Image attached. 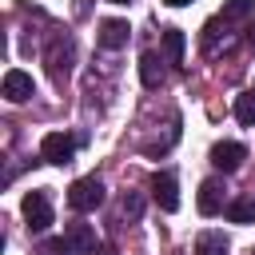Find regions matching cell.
<instances>
[{"instance_id":"obj_1","label":"cell","mask_w":255,"mask_h":255,"mask_svg":"<svg viewBox=\"0 0 255 255\" xmlns=\"http://www.w3.org/2000/svg\"><path fill=\"white\" fill-rule=\"evenodd\" d=\"M68 203H72L76 211H96V207L104 203V183H100L96 175L76 179V183L68 187Z\"/></svg>"},{"instance_id":"obj_2","label":"cell","mask_w":255,"mask_h":255,"mask_svg":"<svg viewBox=\"0 0 255 255\" xmlns=\"http://www.w3.org/2000/svg\"><path fill=\"white\" fill-rule=\"evenodd\" d=\"M72 155H76V139H72V135L48 131V135L40 139V159H44V163H72Z\"/></svg>"},{"instance_id":"obj_3","label":"cell","mask_w":255,"mask_h":255,"mask_svg":"<svg viewBox=\"0 0 255 255\" xmlns=\"http://www.w3.org/2000/svg\"><path fill=\"white\" fill-rule=\"evenodd\" d=\"M20 207H24V219H28L32 231H48L52 227V203H48L44 191H28Z\"/></svg>"},{"instance_id":"obj_4","label":"cell","mask_w":255,"mask_h":255,"mask_svg":"<svg viewBox=\"0 0 255 255\" xmlns=\"http://www.w3.org/2000/svg\"><path fill=\"white\" fill-rule=\"evenodd\" d=\"M151 195H155V203H159V211H179V187H175V175H167V171H159L155 179H151Z\"/></svg>"},{"instance_id":"obj_5","label":"cell","mask_w":255,"mask_h":255,"mask_svg":"<svg viewBox=\"0 0 255 255\" xmlns=\"http://www.w3.org/2000/svg\"><path fill=\"white\" fill-rule=\"evenodd\" d=\"M243 159H247V147H243V143H235V139H223V143H215V147H211V163H215L219 171H235Z\"/></svg>"},{"instance_id":"obj_6","label":"cell","mask_w":255,"mask_h":255,"mask_svg":"<svg viewBox=\"0 0 255 255\" xmlns=\"http://www.w3.org/2000/svg\"><path fill=\"white\" fill-rule=\"evenodd\" d=\"M32 76L28 72H20V68H12V72H4V100H12V104H24L28 96H32Z\"/></svg>"},{"instance_id":"obj_7","label":"cell","mask_w":255,"mask_h":255,"mask_svg":"<svg viewBox=\"0 0 255 255\" xmlns=\"http://www.w3.org/2000/svg\"><path fill=\"white\" fill-rule=\"evenodd\" d=\"M128 36H131L128 20H100V44L104 48H124Z\"/></svg>"},{"instance_id":"obj_8","label":"cell","mask_w":255,"mask_h":255,"mask_svg":"<svg viewBox=\"0 0 255 255\" xmlns=\"http://www.w3.org/2000/svg\"><path fill=\"white\" fill-rule=\"evenodd\" d=\"M199 211L203 215H219L223 211V187H219V179H203L199 183Z\"/></svg>"},{"instance_id":"obj_9","label":"cell","mask_w":255,"mask_h":255,"mask_svg":"<svg viewBox=\"0 0 255 255\" xmlns=\"http://www.w3.org/2000/svg\"><path fill=\"white\" fill-rule=\"evenodd\" d=\"M139 80H143V88H159L163 84V64H159L155 52H143L139 56Z\"/></svg>"},{"instance_id":"obj_10","label":"cell","mask_w":255,"mask_h":255,"mask_svg":"<svg viewBox=\"0 0 255 255\" xmlns=\"http://www.w3.org/2000/svg\"><path fill=\"white\" fill-rule=\"evenodd\" d=\"M68 243L76 251H96V235H92L88 223H68Z\"/></svg>"},{"instance_id":"obj_11","label":"cell","mask_w":255,"mask_h":255,"mask_svg":"<svg viewBox=\"0 0 255 255\" xmlns=\"http://www.w3.org/2000/svg\"><path fill=\"white\" fill-rule=\"evenodd\" d=\"M235 120L243 128H255V92H239L235 96Z\"/></svg>"},{"instance_id":"obj_12","label":"cell","mask_w":255,"mask_h":255,"mask_svg":"<svg viewBox=\"0 0 255 255\" xmlns=\"http://www.w3.org/2000/svg\"><path fill=\"white\" fill-rule=\"evenodd\" d=\"M68 60H72V48H68V44H56V48L48 52V68H52V76H56V80H64V76H68Z\"/></svg>"},{"instance_id":"obj_13","label":"cell","mask_w":255,"mask_h":255,"mask_svg":"<svg viewBox=\"0 0 255 255\" xmlns=\"http://www.w3.org/2000/svg\"><path fill=\"white\" fill-rule=\"evenodd\" d=\"M195 251H199V255H227V239L215 235V231H207V235L195 239Z\"/></svg>"},{"instance_id":"obj_14","label":"cell","mask_w":255,"mask_h":255,"mask_svg":"<svg viewBox=\"0 0 255 255\" xmlns=\"http://www.w3.org/2000/svg\"><path fill=\"white\" fill-rule=\"evenodd\" d=\"M227 219L231 223H255V199H235L227 207Z\"/></svg>"},{"instance_id":"obj_15","label":"cell","mask_w":255,"mask_h":255,"mask_svg":"<svg viewBox=\"0 0 255 255\" xmlns=\"http://www.w3.org/2000/svg\"><path fill=\"white\" fill-rule=\"evenodd\" d=\"M163 48H167V56H171V60H179V56H183V48H187L183 32H179V28H163Z\"/></svg>"},{"instance_id":"obj_16","label":"cell","mask_w":255,"mask_h":255,"mask_svg":"<svg viewBox=\"0 0 255 255\" xmlns=\"http://www.w3.org/2000/svg\"><path fill=\"white\" fill-rule=\"evenodd\" d=\"M251 8H255V0H223V20H243V16H251Z\"/></svg>"},{"instance_id":"obj_17","label":"cell","mask_w":255,"mask_h":255,"mask_svg":"<svg viewBox=\"0 0 255 255\" xmlns=\"http://www.w3.org/2000/svg\"><path fill=\"white\" fill-rule=\"evenodd\" d=\"M40 255H72V243H68V239H48V243L40 247Z\"/></svg>"},{"instance_id":"obj_18","label":"cell","mask_w":255,"mask_h":255,"mask_svg":"<svg viewBox=\"0 0 255 255\" xmlns=\"http://www.w3.org/2000/svg\"><path fill=\"white\" fill-rule=\"evenodd\" d=\"M124 215L139 219V215H143V199H139V195H124Z\"/></svg>"},{"instance_id":"obj_19","label":"cell","mask_w":255,"mask_h":255,"mask_svg":"<svg viewBox=\"0 0 255 255\" xmlns=\"http://www.w3.org/2000/svg\"><path fill=\"white\" fill-rule=\"evenodd\" d=\"M243 40H247V48H255V24H247V36Z\"/></svg>"},{"instance_id":"obj_20","label":"cell","mask_w":255,"mask_h":255,"mask_svg":"<svg viewBox=\"0 0 255 255\" xmlns=\"http://www.w3.org/2000/svg\"><path fill=\"white\" fill-rule=\"evenodd\" d=\"M163 4H171V8H183V4H191V0H163Z\"/></svg>"},{"instance_id":"obj_21","label":"cell","mask_w":255,"mask_h":255,"mask_svg":"<svg viewBox=\"0 0 255 255\" xmlns=\"http://www.w3.org/2000/svg\"><path fill=\"white\" fill-rule=\"evenodd\" d=\"M112 4H128V0H112Z\"/></svg>"}]
</instances>
